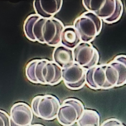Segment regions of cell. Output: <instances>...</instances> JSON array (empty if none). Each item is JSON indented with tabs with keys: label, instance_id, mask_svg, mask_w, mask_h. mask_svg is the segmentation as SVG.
<instances>
[{
	"label": "cell",
	"instance_id": "6da1fadb",
	"mask_svg": "<svg viewBox=\"0 0 126 126\" xmlns=\"http://www.w3.org/2000/svg\"><path fill=\"white\" fill-rule=\"evenodd\" d=\"M28 79L35 83L56 84L62 80V69L54 62L46 59L33 60L25 68Z\"/></svg>",
	"mask_w": 126,
	"mask_h": 126
},
{
	"label": "cell",
	"instance_id": "7a4b0ae2",
	"mask_svg": "<svg viewBox=\"0 0 126 126\" xmlns=\"http://www.w3.org/2000/svg\"><path fill=\"white\" fill-rule=\"evenodd\" d=\"M118 79V71L109 63L97 65L86 70V83L94 90L116 86Z\"/></svg>",
	"mask_w": 126,
	"mask_h": 126
},
{
	"label": "cell",
	"instance_id": "3957f363",
	"mask_svg": "<svg viewBox=\"0 0 126 126\" xmlns=\"http://www.w3.org/2000/svg\"><path fill=\"white\" fill-rule=\"evenodd\" d=\"M102 25L101 19L87 11L75 20L73 26L79 32L82 42L90 43L100 33Z\"/></svg>",
	"mask_w": 126,
	"mask_h": 126
},
{
	"label": "cell",
	"instance_id": "277c9868",
	"mask_svg": "<svg viewBox=\"0 0 126 126\" xmlns=\"http://www.w3.org/2000/svg\"><path fill=\"white\" fill-rule=\"evenodd\" d=\"M60 106L58 99L50 95L37 96L31 103L33 114L38 117L48 120L57 117Z\"/></svg>",
	"mask_w": 126,
	"mask_h": 126
},
{
	"label": "cell",
	"instance_id": "5b68a950",
	"mask_svg": "<svg viewBox=\"0 0 126 126\" xmlns=\"http://www.w3.org/2000/svg\"><path fill=\"white\" fill-rule=\"evenodd\" d=\"M84 110V106L80 101L69 98L65 100L60 106L57 117L62 125L70 126L77 122Z\"/></svg>",
	"mask_w": 126,
	"mask_h": 126
},
{
	"label": "cell",
	"instance_id": "8992f818",
	"mask_svg": "<svg viewBox=\"0 0 126 126\" xmlns=\"http://www.w3.org/2000/svg\"><path fill=\"white\" fill-rule=\"evenodd\" d=\"M73 50L74 62L86 70L97 65L99 54L90 43L82 42Z\"/></svg>",
	"mask_w": 126,
	"mask_h": 126
},
{
	"label": "cell",
	"instance_id": "52a82bcc",
	"mask_svg": "<svg viewBox=\"0 0 126 126\" xmlns=\"http://www.w3.org/2000/svg\"><path fill=\"white\" fill-rule=\"evenodd\" d=\"M86 70L74 62L70 67L62 69V80L68 88L78 90L86 83Z\"/></svg>",
	"mask_w": 126,
	"mask_h": 126
},
{
	"label": "cell",
	"instance_id": "ba28073f",
	"mask_svg": "<svg viewBox=\"0 0 126 126\" xmlns=\"http://www.w3.org/2000/svg\"><path fill=\"white\" fill-rule=\"evenodd\" d=\"M10 120L18 126L31 125L33 118L31 108L26 104L18 102L14 105L10 112Z\"/></svg>",
	"mask_w": 126,
	"mask_h": 126
},
{
	"label": "cell",
	"instance_id": "9c48e42d",
	"mask_svg": "<svg viewBox=\"0 0 126 126\" xmlns=\"http://www.w3.org/2000/svg\"><path fill=\"white\" fill-rule=\"evenodd\" d=\"M52 58L53 61L62 69L70 67L75 62L73 50L61 44L54 49Z\"/></svg>",
	"mask_w": 126,
	"mask_h": 126
},
{
	"label": "cell",
	"instance_id": "30bf717a",
	"mask_svg": "<svg viewBox=\"0 0 126 126\" xmlns=\"http://www.w3.org/2000/svg\"><path fill=\"white\" fill-rule=\"evenodd\" d=\"M48 21V43L56 47L61 44V34L65 27L61 21L54 18H50Z\"/></svg>",
	"mask_w": 126,
	"mask_h": 126
},
{
	"label": "cell",
	"instance_id": "8fae6325",
	"mask_svg": "<svg viewBox=\"0 0 126 126\" xmlns=\"http://www.w3.org/2000/svg\"><path fill=\"white\" fill-rule=\"evenodd\" d=\"M82 42L79 32L73 26L65 27L61 34V44L73 49Z\"/></svg>",
	"mask_w": 126,
	"mask_h": 126
},
{
	"label": "cell",
	"instance_id": "7c38bea8",
	"mask_svg": "<svg viewBox=\"0 0 126 126\" xmlns=\"http://www.w3.org/2000/svg\"><path fill=\"white\" fill-rule=\"evenodd\" d=\"M109 64L117 71L118 80L116 86H122L126 83V56L120 55L116 57Z\"/></svg>",
	"mask_w": 126,
	"mask_h": 126
},
{
	"label": "cell",
	"instance_id": "4fadbf2b",
	"mask_svg": "<svg viewBox=\"0 0 126 126\" xmlns=\"http://www.w3.org/2000/svg\"><path fill=\"white\" fill-rule=\"evenodd\" d=\"M99 117L95 111L85 110L77 121L79 126H99Z\"/></svg>",
	"mask_w": 126,
	"mask_h": 126
},
{
	"label": "cell",
	"instance_id": "5bb4252c",
	"mask_svg": "<svg viewBox=\"0 0 126 126\" xmlns=\"http://www.w3.org/2000/svg\"><path fill=\"white\" fill-rule=\"evenodd\" d=\"M0 126H10V116L4 111L0 110Z\"/></svg>",
	"mask_w": 126,
	"mask_h": 126
},
{
	"label": "cell",
	"instance_id": "9a60e30c",
	"mask_svg": "<svg viewBox=\"0 0 126 126\" xmlns=\"http://www.w3.org/2000/svg\"><path fill=\"white\" fill-rule=\"evenodd\" d=\"M101 126H125L119 120L113 118L109 119L104 122Z\"/></svg>",
	"mask_w": 126,
	"mask_h": 126
},
{
	"label": "cell",
	"instance_id": "2e32d148",
	"mask_svg": "<svg viewBox=\"0 0 126 126\" xmlns=\"http://www.w3.org/2000/svg\"><path fill=\"white\" fill-rule=\"evenodd\" d=\"M10 126H18L14 124L13 122L10 120Z\"/></svg>",
	"mask_w": 126,
	"mask_h": 126
},
{
	"label": "cell",
	"instance_id": "e0dca14e",
	"mask_svg": "<svg viewBox=\"0 0 126 126\" xmlns=\"http://www.w3.org/2000/svg\"><path fill=\"white\" fill-rule=\"evenodd\" d=\"M30 126H44L43 125L39 124H34L31 125Z\"/></svg>",
	"mask_w": 126,
	"mask_h": 126
}]
</instances>
